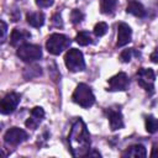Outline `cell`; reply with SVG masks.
<instances>
[{"label":"cell","mask_w":158,"mask_h":158,"mask_svg":"<svg viewBox=\"0 0 158 158\" xmlns=\"http://www.w3.org/2000/svg\"><path fill=\"white\" fill-rule=\"evenodd\" d=\"M117 6V0H101L100 10L102 14H112Z\"/></svg>","instance_id":"cell-17"},{"label":"cell","mask_w":158,"mask_h":158,"mask_svg":"<svg viewBox=\"0 0 158 158\" xmlns=\"http://www.w3.org/2000/svg\"><path fill=\"white\" fill-rule=\"evenodd\" d=\"M27 139V133L26 131H23L22 128L19 127H11L6 131L5 136H4V141L7 144L11 146H17L20 143H22L23 141Z\"/></svg>","instance_id":"cell-8"},{"label":"cell","mask_w":158,"mask_h":158,"mask_svg":"<svg viewBox=\"0 0 158 158\" xmlns=\"http://www.w3.org/2000/svg\"><path fill=\"white\" fill-rule=\"evenodd\" d=\"M146 130L149 133L158 132V118H156L153 116H147L146 117Z\"/></svg>","instance_id":"cell-18"},{"label":"cell","mask_w":158,"mask_h":158,"mask_svg":"<svg viewBox=\"0 0 158 158\" xmlns=\"http://www.w3.org/2000/svg\"><path fill=\"white\" fill-rule=\"evenodd\" d=\"M64 63L70 72H81L85 68L83 53L77 48H70L64 57Z\"/></svg>","instance_id":"cell-4"},{"label":"cell","mask_w":158,"mask_h":158,"mask_svg":"<svg viewBox=\"0 0 158 158\" xmlns=\"http://www.w3.org/2000/svg\"><path fill=\"white\" fill-rule=\"evenodd\" d=\"M70 19L73 21V23H79L81 22V20L84 19V14L80 11V10H73L72 11V15H70Z\"/></svg>","instance_id":"cell-21"},{"label":"cell","mask_w":158,"mask_h":158,"mask_svg":"<svg viewBox=\"0 0 158 158\" xmlns=\"http://www.w3.org/2000/svg\"><path fill=\"white\" fill-rule=\"evenodd\" d=\"M53 2H54V0H36V4L40 7H42V9H46V7L52 6Z\"/></svg>","instance_id":"cell-23"},{"label":"cell","mask_w":158,"mask_h":158,"mask_svg":"<svg viewBox=\"0 0 158 158\" xmlns=\"http://www.w3.org/2000/svg\"><path fill=\"white\" fill-rule=\"evenodd\" d=\"M136 79H137L138 85L142 86L146 91L153 93L154 81H156V74H154L153 69H151V68H139L137 74H136Z\"/></svg>","instance_id":"cell-6"},{"label":"cell","mask_w":158,"mask_h":158,"mask_svg":"<svg viewBox=\"0 0 158 158\" xmlns=\"http://www.w3.org/2000/svg\"><path fill=\"white\" fill-rule=\"evenodd\" d=\"M132 54H133V48H130V49H125L121 52V56H120V59L123 62V63H128L132 58Z\"/></svg>","instance_id":"cell-22"},{"label":"cell","mask_w":158,"mask_h":158,"mask_svg":"<svg viewBox=\"0 0 158 158\" xmlns=\"http://www.w3.org/2000/svg\"><path fill=\"white\" fill-rule=\"evenodd\" d=\"M131 38H132L131 27L125 22H120L117 25V42H116V46L117 47H123L131 41Z\"/></svg>","instance_id":"cell-10"},{"label":"cell","mask_w":158,"mask_h":158,"mask_svg":"<svg viewBox=\"0 0 158 158\" xmlns=\"http://www.w3.org/2000/svg\"><path fill=\"white\" fill-rule=\"evenodd\" d=\"M151 157H152V158L158 157V144H154V146H153V148H152V153H151Z\"/></svg>","instance_id":"cell-27"},{"label":"cell","mask_w":158,"mask_h":158,"mask_svg":"<svg viewBox=\"0 0 158 158\" xmlns=\"http://www.w3.org/2000/svg\"><path fill=\"white\" fill-rule=\"evenodd\" d=\"M17 57L26 63H31L42 57V49L37 44L25 43V44L17 47Z\"/></svg>","instance_id":"cell-5"},{"label":"cell","mask_w":158,"mask_h":158,"mask_svg":"<svg viewBox=\"0 0 158 158\" xmlns=\"http://www.w3.org/2000/svg\"><path fill=\"white\" fill-rule=\"evenodd\" d=\"M43 118H44V110L41 106H36L32 109L31 115H30L28 120L26 121V126L31 130H36Z\"/></svg>","instance_id":"cell-12"},{"label":"cell","mask_w":158,"mask_h":158,"mask_svg":"<svg viewBox=\"0 0 158 158\" xmlns=\"http://www.w3.org/2000/svg\"><path fill=\"white\" fill-rule=\"evenodd\" d=\"M68 143L74 157L86 156L90 151V135L85 122L79 117L74 121L68 135Z\"/></svg>","instance_id":"cell-1"},{"label":"cell","mask_w":158,"mask_h":158,"mask_svg":"<svg viewBox=\"0 0 158 158\" xmlns=\"http://www.w3.org/2000/svg\"><path fill=\"white\" fill-rule=\"evenodd\" d=\"M72 98L75 104H78L79 106H81L84 109L93 106L95 102V96H94L90 86H88L84 83H80L79 85H77Z\"/></svg>","instance_id":"cell-2"},{"label":"cell","mask_w":158,"mask_h":158,"mask_svg":"<svg viewBox=\"0 0 158 158\" xmlns=\"http://www.w3.org/2000/svg\"><path fill=\"white\" fill-rule=\"evenodd\" d=\"M31 38V33L23 28H14L11 35H10V42L15 47H20Z\"/></svg>","instance_id":"cell-11"},{"label":"cell","mask_w":158,"mask_h":158,"mask_svg":"<svg viewBox=\"0 0 158 158\" xmlns=\"http://www.w3.org/2000/svg\"><path fill=\"white\" fill-rule=\"evenodd\" d=\"M6 30H7V26L5 23V21H1V42L5 41V36H6Z\"/></svg>","instance_id":"cell-24"},{"label":"cell","mask_w":158,"mask_h":158,"mask_svg":"<svg viewBox=\"0 0 158 158\" xmlns=\"http://www.w3.org/2000/svg\"><path fill=\"white\" fill-rule=\"evenodd\" d=\"M151 60L153 63H158V47H156V49L152 52L151 54Z\"/></svg>","instance_id":"cell-26"},{"label":"cell","mask_w":158,"mask_h":158,"mask_svg":"<svg viewBox=\"0 0 158 158\" xmlns=\"http://www.w3.org/2000/svg\"><path fill=\"white\" fill-rule=\"evenodd\" d=\"M107 30H109L107 23H105V22H99V23H96L95 27H94V35H95L96 37H101V36H104V35L107 32Z\"/></svg>","instance_id":"cell-20"},{"label":"cell","mask_w":158,"mask_h":158,"mask_svg":"<svg viewBox=\"0 0 158 158\" xmlns=\"http://www.w3.org/2000/svg\"><path fill=\"white\" fill-rule=\"evenodd\" d=\"M107 117H109V123H110V128L112 131L116 130H121L123 127V117L120 110H115V109H110L107 111Z\"/></svg>","instance_id":"cell-13"},{"label":"cell","mask_w":158,"mask_h":158,"mask_svg":"<svg viewBox=\"0 0 158 158\" xmlns=\"http://www.w3.org/2000/svg\"><path fill=\"white\" fill-rule=\"evenodd\" d=\"M107 83H109V89L107 90H110V91H123L128 88L130 80H128V77L126 75V73L120 72V73L115 74L114 77H111Z\"/></svg>","instance_id":"cell-9"},{"label":"cell","mask_w":158,"mask_h":158,"mask_svg":"<svg viewBox=\"0 0 158 158\" xmlns=\"http://www.w3.org/2000/svg\"><path fill=\"white\" fill-rule=\"evenodd\" d=\"M126 11L133 16H137V17H144L146 16V9L144 6L137 1V0H130L127 2V6H126Z\"/></svg>","instance_id":"cell-14"},{"label":"cell","mask_w":158,"mask_h":158,"mask_svg":"<svg viewBox=\"0 0 158 158\" xmlns=\"http://www.w3.org/2000/svg\"><path fill=\"white\" fill-rule=\"evenodd\" d=\"M123 157H132V158H144L147 156L146 148L142 144H133L126 149L122 154Z\"/></svg>","instance_id":"cell-15"},{"label":"cell","mask_w":158,"mask_h":158,"mask_svg":"<svg viewBox=\"0 0 158 158\" xmlns=\"http://www.w3.org/2000/svg\"><path fill=\"white\" fill-rule=\"evenodd\" d=\"M20 100H21V96L17 93H9V94H6L4 96V99L1 100V104H0L1 114L9 115V114L14 112L15 109L17 107Z\"/></svg>","instance_id":"cell-7"},{"label":"cell","mask_w":158,"mask_h":158,"mask_svg":"<svg viewBox=\"0 0 158 158\" xmlns=\"http://www.w3.org/2000/svg\"><path fill=\"white\" fill-rule=\"evenodd\" d=\"M75 42H77L78 44H80V46H88V44H90L93 41H91V37H90V35H89L88 32L81 31V32H79V33L77 35Z\"/></svg>","instance_id":"cell-19"},{"label":"cell","mask_w":158,"mask_h":158,"mask_svg":"<svg viewBox=\"0 0 158 158\" xmlns=\"http://www.w3.org/2000/svg\"><path fill=\"white\" fill-rule=\"evenodd\" d=\"M26 20L30 26L38 28L44 23V15L42 12H27Z\"/></svg>","instance_id":"cell-16"},{"label":"cell","mask_w":158,"mask_h":158,"mask_svg":"<svg viewBox=\"0 0 158 158\" xmlns=\"http://www.w3.org/2000/svg\"><path fill=\"white\" fill-rule=\"evenodd\" d=\"M53 25H54V26H57V27H59V26H62V25H63L62 19H60V16H59V15H54V16H53Z\"/></svg>","instance_id":"cell-25"},{"label":"cell","mask_w":158,"mask_h":158,"mask_svg":"<svg viewBox=\"0 0 158 158\" xmlns=\"http://www.w3.org/2000/svg\"><path fill=\"white\" fill-rule=\"evenodd\" d=\"M70 44V40L62 35V33H53L48 37L47 42H46V48L51 54L58 56L60 54L64 49H67Z\"/></svg>","instance_id":"cell-3"}]
</instances>
